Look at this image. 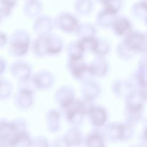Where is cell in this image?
Returning a JSON list of instances; mask_svg holds the SVG:
<instances>
[{"mask_svg":"<svg viewBox=\"0 0 147 147\" xmlns=\"http://www.w3.org/2000/svg\"><path fill=\"white\" fill-rule=\"evenodd\" d=\"M81 92L84 98L92 100L97 98L100 93V88L97 83L87 80L81 86Z\"/></svg>","mask_w":147,"mask_h":147,"instance_id":"10","label":"cell"},{"mask_svg":"<svg viewBox=\"0 0 147 147\" xmlns=\"http://www.w3.org/2000/svg\"><path fill=\"white\" fill-rule=\"evenodd\" d=\"M91 123L96 127L103 126L107 119V113L100 106H93L87 114Z\"/></svg>","mask_w":147,"mask_h":147,"instance_id":"8","label":"cell"},{"mask_svg":"<svg viewBox=\"0 0 147 147\" xmlns=\"http://www.w3.org/2000/svg\"><path fill=\"white\" fill-rule=\"evenodd\" d=\"M146 94L141 90H132L126 96V107L142 109Z\"/></svg>","mask_w":147,"mask_h":147,"instance_id":"9","label":"cell"},{"mask_svg":"<svg viewBox=\"0 0 147 147\" xmlns=\"http://www.w3.org/2000/svg\"><path fill=\"white\" fill-rule=\"evenodd\" d=\"M46 120L47 127L50 131L55 132L59 130L60 119V114L57 110L55 109L49 110L46 115Z\"/></svg>","mask_w":147,"mask_h":147,"instance_id":"15","label":"cell"},{"mask_svg":"<svg viewBox=\"0 0 147 147\" xmlns=\"http://www.w3.org/2000/svg\"><path fill=\"white\" fill-rule=\"evenodd\" d=\"M54 80L53 75L48 71H39L32 78V82L36 88L47 89L52 85Z\"/></svg>","mask_w":147,"mask_h":147,"instance_id":"6","label":"cell"},{"mask_svg":"<svg viewBox=\"0 0 147 147\" xmlns=\"http://www.w3.org/2000/svg\"><path fill=\"white\" fill-rule=\"evenodd\" d=\"M68 67L73 77L79 80L86 81L93 77L90 65L84 62L82 57L69 59Z\"/></svg>","mask_w":147,"mask_h":147,"instance_id":"3","label":"cell"},{"mask_svg":"<svg viewBox=\"0 0 147 147\" xmlns=\"http://www.w3.org/2000/svg\"><path fill=\"white\" fill-rule=\"evenodd\" d=\"M112 24L114 32L118 36L126 35L131 31L130 23L126 18H120L114 20Z\"/></svg>","mask_w":147,"mask_h":147,"instance_id":"13","label":"cell"},{"mask_svg":"<svg viewBox=\"0 0 147 147\" xmlns=\"http://www.w3.org/2000/svg\"><path fill=\"white\" fill-rule=\"evenodd\" d=\"M57 24L60 29L67 32H76L79 26L76 19L71 16H61Z\"/></svg>","mask_w":147,"mask_h":147,"instance_id":"12","label":"cell"},{"mask_svg":"<svg viewBox=\"0 0 147 147\" xmlns=\"http://www.w3.org/2000/svg\"><path fill=\"white\" fill-rule=\"evenodd\" d=\"M109 49L110 45L108 42L105 40L97 38V44L93 52L97 56L103 57L109 52Z\"/></svg>","mask_w":147,"mask_h":147,"instance_id":"21","label":"cell"},{"mask_svg":"<svg viewBox=\"0 0 147 147\" xmlns=\"http://www.w3.org/2000/svg\"><path fill=\"white\" fill-rule=\"evenodd\" d=\"M29 44V37L26 34H23L18 37L13 42V52L17 55H22L25 53L28 49Z\"/></svg>","mask_w":147,"mask_h":147,"instance_id":"16","label":"cell"},{"mask_svg":"<svg viewBox=\"0 0 147 147\" xmlns=\"http://www.w3.org/2000/svg\"><path fill=\"white\" fill-rule=\"evenodd\" d=\"M33 50L34 53L38 56L50 54L51 36H40L34 41Z\"/></svg>","mask_w":147,"mask_h":147,"instance_id":"7","label":"cell"},{"mask_svg":"<svg viewBox=\"0 0 147 147\" xmlns=\"http://www.w3.org/2000/svg\"><path fill=\"white\" fill-rule=\"evenodd\" d=\"M86 144L87 146H104V136L98 131H93L89 134L86 140Z\"/></svg>","mask_w":147,"mask_h":147,"instance_id":"18","label":"cell"},{"mask_svg":"<svg viewBox=\"0 0 147 147\" xmlns=\"http://www.w3.org/2000/svg\"><path fill=\"white\" fill-rule=\"evenodd\" d=\"M68 122L72 125H80L86 114V107L83 100L74 99L67 106L63 109Z\"/></svg>","mask_w":147,"mask_h":147,"instance_id":"2","label":"cell"},{"mask_svg":"<svg viewBox=\"0 0 147 147\" xmlns=\"http://www.w3.org/2000/svg\"><path fill=\"white\" fill-rule=\"evenodd\" d=\"M63 138L67 146L79 145L82 141L81 133L76 127H72L68 129Z\"/></svg>","mask_w":147,"mask_h":147,"instance_id":"14","label":"cell"},{"mask_svg":"<svg viewBox=\"0 0 147 147\" xmlns=\"http://www.w3.org/2000/svg\"><path fill=\"white\" fill-rule=\"evenodd\" d=\"M67 51L69 59H74L82 57L85 51L80 41H78L70 43L68 45Z\"/></svg>","mask_w":147,"mask_h":147,"instance_id":"19","label":"cell"},{"mask_svg":"<svg viewBox=\"0 0 147 147\" xmlns=\"http://www.w3.org/2000/svg\"><path fill=\"white\" fill-rule=\"evenodd\" d=\"M76 32L78 34V36L79 37L80 39H83L88 37H94L95 30L91 26H85L79 27L78 26Z\"/></svg>","mask_w":147,"mask_h":147,"instance_id":"22","label":"cell"},{"mask_svg":"<svg viewBox=\"0 0 147 147\" xmlns=\"http://www.w3.org/2000/svg\"><path fill=\"white\" fill-rule=\"evenodd\" d=\"M123 41L130 50L135 53L146 51V37L144 34L131 31L125 35Z\"/></svg>","mask_w":147,"mask_h":147,"instance_id":"4","label":"cell"},{"mask_svg":"<svg viewBox=\"0 0 147 147\" xmlns=\"http://www.w3.org/2000/svg\"><path fill=\"white\" fill-rule=\"evenodd\" d=\"M103 134L111 141H125L133 136V129L131 125L127 123L126 124L113 123L106 126Z\"/></svg>","mask_w":147,"mask_h":147,"instance_id":"1","label":"cell"},{"mask_svg":"<svg viewBox=\"0 0 147 147\" xmlns=\"http://www.w3.org/2000/svg\"><path fill=\"white\" fill-rule=\"evenodd\" d=\"M131 83H126L122 80H116L113 85V91L114 94L118 96L124 95V94H128L132 88Z\"/></svg>","mask_w":147,"mask_h":147,"instance_id":"17","label":"cell"},{"mask_svg":"<svg viewBox=\"0 0 147 147\" xmlns=\"http://www.w3.org/2000/svg\"><path fill=\"white\" fill-rule=\"evenodd\" d=\"M89 65L94 76L101 77L105 75L109 68L108 64L103 56H97Z\"/></svg>","mask_w":147,"mask_h":147,"instance_id":"11","label":"cell"},{"mask_svg":"<svg viewBox=\"0 0 147 147\" xmlns=\"http://www.w3.org/2000/svg\"><path fill=\"white\" fill-rule=\"evenodd\" d=\"M74 90L69 86H63L59 88L55 93V99L59 105L64 108L71 103L75 99Z\"/></svg>","mask_w":147,"mask_h":147,"instance_id":"5","label":"cell"},{"mask_svg":"<svg viewBox=\"0 0 147 147\" xmlns=\"http://www.w3.org/2000/svg\"><path fill=\"white\" fill-rule=\"evenodd\" d=\"M117 52L118 56L125 60H129L131 59L136 53L131 50H130L123 42V41H121L118 46L117 48Z\"/></svg>","mask_w":147,"mask_h":147,"instance_id":"20","label":"cell"}]
</instances>
